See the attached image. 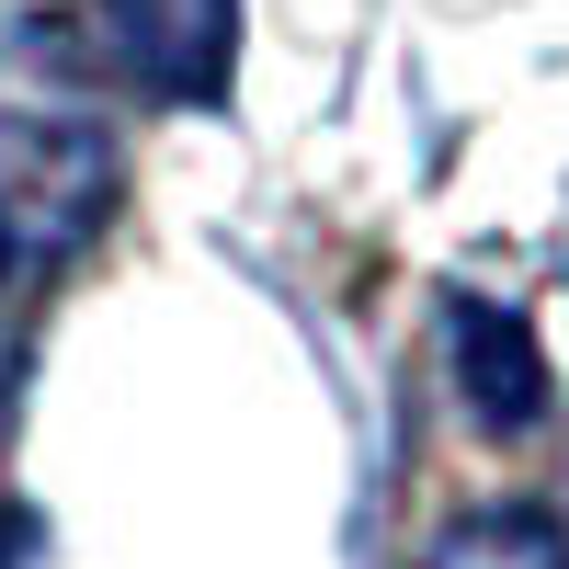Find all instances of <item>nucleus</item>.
Returning a JSON list of instances; mask_svg holds the SVG:
<instances>
[{
  "label": "nucleus",
  "mask_w": 569,
  "mask_h": 569,
  "mask_svg": "<svg viewBox=\"0 0 569 569\" xmlns=\"http://www.w3.org/2000/svg\"><path fill=\"white\" fill-rule=\"evenodd\" d=\"M114 217V137L91 114L0 103V284L69 273Z\"/></svg>",
  "instance_id": "1"
},
{
  "label": "nucleus",
  "mask_w": 569,
  "mask_h": 569,
  "mask_svg": "<svg viewBox=\"0 0 569 569\" xmlns=\"http://www.w3.org/2000/svg\"><path fill=\"white\" fill-rule=\"evenodd\" d=\"M445 376H456V410L479 421L490 445H525L547 421V399H558L536 330L512 308H490V297H445Z\"/></svg>",
  "instance_id": "2"
},
{
  "label": "nucleus",
  "mask_w": 569,
  "mask_h": 569,
  "mask_svg": "<svg viewBox=\"0 0 569 569\" xmlns=\"http://www.w3.org/2000/svg\"><path fill=\"white\" fill-rule=\"evenodd\" d=\"M114 58L160 91V103H228L240 69V0H103Z\"/></svg>",
  "instance_id": "3"
},
{
  "label": "nucleus",
  "mask_w": 569,
  "mask_h": 569,
  "mask_svg": "<svg viewBox=\"0 0 569 569\" xmlns=\"http://www.w3.org/2000/svg\"><path fill=\"white\" fill-rule=\"evenodd\" d=\"M421 569H569V525L536 501H467L433 525Z\"/></svg>",
  "instance_id": "4"
}]
</instances>
